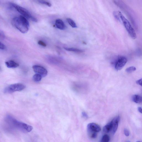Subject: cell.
Returning a JSON list of instances; mask_svg holds the SVG:
<instances>
[{
	"mask_svg": "<svg viewBox=\"0 0 142 142\" xmlns=\"http://www.w3.org/2000/svg\"><path fill=\"white\" fill-rule=\"evenodd\" d=\"M39 2L43 4L46 5L49 7L52 6V4L49 2L44 0H39L38 1Z\"/></svg>",
	"mask_w": 142,
	"mask_h": 142,
	"instance_id": "20",
	"label": "cell"
},
{
	"mask_svg": "<svg viewBox=\"0 0 142 142\" xmlns=\"http://www.w3.org/2000/svg\"><path fill=\"white\" fill-rule=\"evenodd\" d=\"M5 125L8 131L18 130L24 133H28L32 131V126L18 121L10 115H8L5 119Z\"/></svg>",
	"mask_w": 142,
	"mask_h": 142,
	"instance_id": "1",
	"label": "cell"
},
{
	"mask_svg": "<svg viewBox=\"0 0 142 142\" xmlns=\"http://www.w3.org/2000/svg\"><path fill=\"white\" fill-rule=\"evenodd\" d=\"M136 70V69L135 67L132 66L126 69L125 71L127 73H130Z\"/></svg>",
	"mask_w": 142,
	"mask_h": 142,
	"instance_id": "19",
	"label": "cell"
},
{
	"mask_svg": "<svg viewBox=\"0 0 142 142\" xmlns=\"http://www.w3.org/2000/svg\"><path fill=\"white\" fill-rule=\"evenodd\" d=\"M120 120L119 116H117L114 118L111 121L112 123V133L113 134H115L117 131L118 127V123Z\"/></svg>",
	"mask_w": 142,
	"mask_h": 142,
	"instance_id": "9",
	"label": "cell"
},
{
	"mask_svg": "<svg viewBox=\"0 0 142 142\" xmlns=\"http://www.w3.org/2000/svg\"><path fill=\"white\" fill-rule=\"evenodd\" d=\"M136 83L137 84L142 86V78L137 81Z\"/></svg>",
	"mask_w": 142,
	"mask_h": 142,
	"instance_id": "25",
	"label": "cell"
},
{
	"mask_svg": "<svg viewBox=\"0 0 142 142\" xmlns=\"http://www.w3.org/2000/svg\"><path fill=\"white\" fill-rule=\"evenodd\" d=\"M5 63L7 67L9 68H15L19 66V65L18 63L13 60L7 61Z\"/></svg>",
	"mask_w": 142,
	"mask_h": 142,
	"instance_id": "12",
	"label": "cell"
},
{
	"mask_svg": "<svg viewBox=\"0 0 142 142\" xmlns=\"http://www.w3.org/2000/svg\"><path fill=\"white\" fill-rule=\"evenodd\" d=\"M138 110L142 114V108L141 107H138Z\"/></svg>",
	"mask_w": 142,
	"mask_h": 142,
	"instance_id": "27",
	"label": "cell"
},
{
	"mask_svg": "<svg viewBox=\"0 0 142 142\" xmlns=\"http://www.w3.org/2000/svg\"><path fill=\"white\" fill-rule=\"evenodd\" d=\"M127 61V59L124 57H120L115 62V68L117 70L121 69L125 66Z\"/></svg>",
	"mask_w": 142,
	"mask_h": 142,
	"instance_id": "7",
	"label": "cell"
},
{
	"mask_svg": "<svg viewBox=\"0 0 142 142\" xmlns=\"http://www.w3.org/2000/svg\"><path fill=\"white\" fill-rule=\"evenodd\" d=\"M110 137L108 135H104L102 138L100 142H109Z\"/></svg>",
	"mask_w": 142,
	"mask_h": 142,
	"instance_id": "18",
	"label": "cell"
},
{
	"mask_svg": "<svg viewBox=\"0 0 142 142\" xmlns=\"http://www.w3.org/2000/svg\"><path fill=\"white\" fill-rule=\"evenodd\" d=\"M133 101L136 103H142V97L138 95H134L133 97Z\"/></svg>",
	"mask_w": 142,
	"mask_h": 142,
	"instance_id": "14",
	"label": "cell"
},
{
	"mask_svg": "<svg viewBox=\"0 0 142 142\" xmlns=\"http://www.w3.org/2000/svg\"><path fill=\"white\" fill-rule=\"evenodd\" d=\"M25 86L21 83H17L11 85L6 88L4 90L5 93H11L17 91H20L24 89Z\"/></svg>",
	"mask_w": 142,
	"mask_h": 142,
	"instance_id": "5",
	"label": "cell"
},
{
	"mask_svg": "<svg viewBox=\"0 0 142 142\" xmlns=\"http://www.w3.org/2000/svg\"><path fill=\"white\" fill-rule=\"evenodd\" d=\"M129 142V141H128V142Z\"/></svg>",
	"mask_w": 142,
	"mask_h": 142,
	"instance_id": "29",
	"label": "cell"
},
{
	"mask_svg": "<svg viewBox=\"0 0 142 142\" xmlns=\"http://www.w3.org/2000/svg\"><path fill=\"white\" fill-rule=\"evenodd\" d=\"M12 23L14 26L22 33H25L28 31L29 24L27 18L22 15L13 18Z\"/></svg>",
	"mask_w": 142,
	"mask_h": 142,
	"instance_id": "3",
	"label": "cell"
},
{
	"mask_svg": "<svg viewBox=\"0 0 142 142\" xmlns=\"http://www.w3.org/2000/svg\"><path fill=\"white\" fill-rule=\"evenodd\" d=\"M65 50L68 51H70L77 53H82L84 51L80 49L75 48H64Z\"/></svg>",
	"mask_w": 142,
	"mask_h": 142,
	"instance_id": "15",
	"label": "cell"
},
{
	"mask_svg": "<svg viewBox=\"0 0 142 142\" xmlns=\"http://www.w3.org/2000/svg\"><path fill=\"white\" fill-rule=\"evenodd\" d=\"M82 116L84 118H88V116L85 112H82Z\"/></svg>",
	"mask_w": 142,
	"mask_h": 142,
	"instance_id": "26",
	"label": "cell"
},
{
	"mask_svg": "<svg viewBox=\"0 0 142 142\" xmlns=\"http://www.w3.org/2000/svg\"><path fill=\"white\" fill-rule=\"evenodd\" d=\"M6 46L3 43H2L1 42L0 46V48L1 50H4Z\"/></svg>",
	"mask_w": 142,
	"mask_h": 142,
	"instance_id": "24",
	"label": "cell"
},
{
	"mask_svg": "<svg viewBox=\"0 0 142 142\" xmlns=\"http://www.w3.org/2000/svg\"><path fill=\"white\" fill-rule=\"evenodd\" d=\"M112 121L104 126L103 128V131L104 133H108L112 131Z\"/></svg>",
	"mask_w": 142,
	"mask_h": 142,
	"instance_id": "13",
	"label": "cell"
},
{
	"mask_svg": "<svg viewBox=\"0 0 142 142\" xmlns=\"http://www.w3.org/2000/svg\"><path fill=\"white\" fill-rule=\"evenodd\" d=\"M136 142H141L140 141H137Z\"/></svg>",
	"mask_w": 142,
	"mask_h": 142,
	"instance_id": "28",
	"label": "cell"
},
{
	"mask_svg": "<svg viewBox=\"0 0 142 142\" xmlns=\"http://www.w3.org/2000/svg\"><path fill=\"white\" fill-rule=\"evenodd\" d=\"M73 88L75 90L78 92H83L85 90V85L81 83H76L73 85Z\"/></svg>",
	"mask_w": 142,
	"mask_h": 142,
	"instance_id": "10",
	"label": "cell"
},
{
	"mask_svg": "<svg viewBox=\"0 0 142 142\" xmlns=\"http://www.w3.org/2000/svg\"><path fill=\"white\" fill-rule=\"evenodd\" d=\"M67 21L69 24L73 28H76L77 27L76 23L71 18H68L67 19Z\"/></svg>",
	"mask_w": 142,
	"mask_h": 142,
	"instance_id": "17",
	"label": "cell"
},
{
	"mask_svg": "<svg viewBox=\"0 0 142 142\" xmlns=\"http://www.w3.org/2000/svg\"><path fill=\"white\" fill-rule=\"evenodd\" d=\"M124 134L126 136L128 137L130 135V133L129 131L127 129H124Z\"/></svg>",
	"mask_w": 142,
	"mask_h": 142,
	"instance_id": "23",
	"label": "cell"
},
{
	"mask_svg": "<svg viewBox=\"0 0 142 142\" xmlns=\"http://www.w3.org/2000/svg\"><path fill=\"white\" fill-rule=\"evenodd\" d=\"M42 76L41 75L36 74L33 77V80L35 82H38L40 81L42 79Z\"/></svg>",
	"mask_w": 142,
	"mask_h": 142,
	"instance_id": "16",
	"label": "cell"
},
{
	"mask_svg": "<svg viewBox=\"0 0 142 142\" xmlns=\"http://www.w3.org/2000/svg\"><path fill=\"white\" fill-rule=\"evenodd\" d=\"M38 44L41 46L45 47L46 46V44L44 42L42 41L39 40L38 41Z\"/></svg>",
	"mask_w": 142,
	"mask_h": 142,
	"instance_id": "21",
	"label": "cell"
},
{
	"mask_svg": "<svg viewBox=\"0 0 142 142\" xmlns=\"http://www.w3.org/2000/svg\"><path fill=\"white\" fill-rule=\"evenodd\" d=\"M10 5L14 8L19 13L21 14L22 16L26 18L30 19L34 22H37V19L33 17L31 14L29 12L24 8L16 4L13 3H10Z\"/></svg>",
	"mask_w": 142,
	"mask_h": 142,
	"instance_id": "4",
	"label": "cell"
},
{
	"mask_svg": "<svg viewBox=\"0 0 142 142\" xmlns=\"http://www.w3.org/2000/svg\"><path fill=\"white\" fill-rule=\"evenodd\" d=\"M55 25L57 28L60 30H64L66 29V26L62 20L58 19L55 21Z\"/></svg>",
	"mask_w": 142,
	"mask_h": 142,
	"instance_id": "11",
	"label": "cell"
},
{
	"mask_svg": "<svg viewBox=\"0 0 142 142\" xmlns=\"http://www.w3.org/2000/svg\"><path fill=\"white\" fill-rule=\"evenodd\" d=\"M33 68L35 73L41 75L42 77L46 76L48 74L47 70L42 66L36 65L33 66Z\"/></svg>",
	"mask_w": 142,
	"mask_h": 142,
	"instance_id": "8",
	"label": "cell"
},
{
	"mask_svg": "<svg viewBox=\"0 0 142 142\" xmlns=\"http://www.w3.org/2000/svg\"><path fill=\"white\" fill-rule=\"evenodd\" d=\"M87 129L90 135L92 134L97 133L101 131L100 126L96 123H92L89 124L87 126Z\"/></svg>",
	"mask_w": 142,
	"mask_h": 142,
	"instance_id": "6",
	"label": "cell"
},
{
	"mask_svg": "<svg viewBox=\"0 0 142 142\" xmlns=\"http://www.w3.org/2000/svg\"><path fill=\"white\" fill-rule=\"evenodd\" d=\"M5 35L3 31H1L0 32V38L1 39L3 40L5 39Z\"/></svg>",
	"mask_w": 142,
	"mask_h": 142,
	"instance_id": "22",
	"label": "cell"
},
{
	"mask_svg": "<svg viewBox=\"0 0 142 142\" xmlns=\"http://www.w3.org/2000/svg\"><path fill=\"white\" fill-rule=\"evenodd\" d=\"M113 14L114 17L117 20L123 23L126 30L132 38L133 39L136 38L137 35L135 30L132 27L129 21L123 14L120 11L114 12Z\"/></svg>",
	"mask_w": 142,
	"mask_h": 142,
	"instance_id": "2",
	"label": "cell"
}]
</instances>
